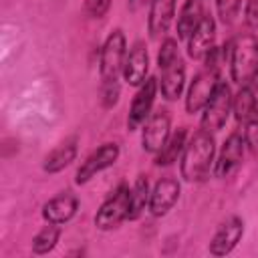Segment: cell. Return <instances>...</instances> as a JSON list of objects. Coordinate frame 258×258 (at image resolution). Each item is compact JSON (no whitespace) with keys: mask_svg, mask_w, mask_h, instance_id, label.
Listing matches in <instances>:
<instances>
[{"mask_svg":"<svg viewBox=\"0 0 258 258\" xmlns=\"http://www.w3.org/2000/svg\"><path fill=\"white\" fill-rule=\"evenodd\" d=\"M216 161V139L214 133L198 129L185 143L179 157V173L189 183H202L210 177Z\"/></svg>","mask_w":258,"mask_h":258,"instance_id":"6da1fadb","label":"cell"},{"mask_svg":"<svg viewBox=\"0 0 258 258\" xmlns=\"http://www.w3.org/2000/svg\"><path fill=\"white\" fill-rule=\"evenodd\" d=\"M230 79L238 87H252L258 93V38L254 32H240L230 38Z\"/></svg>","mask_w":258,"mask_h":258,"instance_id":"7a4b0ae2","label":"cell"},{"mask_svg":"<svg viewBox=\"0 0 258 258\" xmlns=\"http://www.w3.org/2000/svg\"><path fill=\"white\" fill-rule=\"evenodd\" d=\"M159 93L165 101H177L185 89V60L179 54L177 38L165 36L157 52Z\"/></svg>","mask_w":258,"mask_h":258,"instance_id":"3957f363","label":"cell"},{"mask_svg":"<svg viewBox=\"0 0 258 258\" xmlns=\"http://www.w3.org/2000/svg\"><path fill=\"white\" fill-rule=\"evenodd\" d=\"M125 58H127V38L121 28H115L107 34L99 52L101 81H119V77H123Z\"/></svg>","mask_w":258,"mask_h":258,"instance_id":"277c9868","label":"cell"},{"mask_svg":"<svg viewBox=\"0 0 258 258\" xmlns=\"http://www.w3.org/2000/svg\"><path fill=\"white\" fill-rule=\"evenodd\" d=\"M129 206H131V187L127 183H119L99 206L95 214V226L103 232L115 230L121 222L129 218Z\"/></svg>","mask_w":258,"mask_h":258,"instance_id":"5b68a950","label":"cell"},{"mask_svg":"<svg viewBox=\"0 0 258 258\" xmlns=\"http://www.w3.org/2000/svg\"><path fill=\"white\" fill-rule=\"evenodd\" d=\"M232 99H234V95H232L230 85L224 79H220L216 89H214V93H212V97L208 99L206 107L202 109L200 129L210 131V133L220 131L226 125V121H228V117L232 113Z\"/></svg>","mask_w":258,"mask_h":258,"instance_id":"8992f818","label":"cell"},{"mask_svg":"<svg viewBox=\"0 0 258 258\" xmlns=\"http://www.w3.org/2000/svg\"><path fill=\"white\" fill-rule=\"evenodd\" d=\"M119 155H121L119 143L107 141V143L99 145V147H97L91 155H87V159L79 165V169H77V173H75V181H77L79 185L89 183L95 175H99L101 171L113 167V165L117 163Z\"/></svg>","mask_w":258,"mask_h":258,"instance_id":"52a82bcc","label":"cell"},{"mask_svg":"<svg viewBox=\"0 0 258 258\" xmlns=\"http://www.w3.org/2000/svg\"><path fill=\"white\" fill-rule=\"evenodd\" d=\"M159 91V81L157 77H147L143 85L137 87V93L131 101L129 113H127V129L129 131H137L143 127V123L149 119L153 105H155V97Z\"/></svg>","mask_w":258,"mask_h":258,"instance_id":"ba28073f","label":"cell"},{"mask_svg":"<svg viewBox=\"0 0 258 258\" xmlns=\"http://www.w3.org/2000/svg\"><path fill=\"white\" fill-rule=\"evenodd\" d=\"M171 135V115L167 109H157L141 127V147L143 151L155 155L161 151Z\"/></svg>","mask_w":258,"mask_h":258,"instance_id":"9c48e42d","label":"cell"},{"mask_svg":"<svg viewBox=\"0 0 258 258\" xmlns=\"http://www.w3.org/2000/svg\"><path fill=\"white\" fill-rule=\"evenodd\" d=\"M244 151H246V141H244V135L240 131H234L230 133L218 155H216V161H214V175L218 179H226L230 177L240 165H242V159H244Z\"/></svg>","mask_w":258,"mask_h":258,"instance_id":"30bf717a","label":"cell"},{"mask_svg":"<svg viewBox=\"0 0 258 258\" xmlns=\"http://www.w3.org/2000/svg\"><path fill=\"white\" fill-rule=\"evenodd\" d=\"M220 79H222L220 73H216V71H212L208 67H204L200 73L194 75V79H191V83H189V87L185 91V111L189 115L202 113V109L206 107V103L212 97V93H214V89H216Z\"/></svg>","mask_w":258,"mask_h":258,"instance_id":"8fae6325","label":"cell"},{"mask_svg":"<svg viewBox=\"0 0 258 258\" xmlns=\"http://www.w3.org/2000/svg\"><path fill=\"white\" fill-rule=\"evenodd\" d=\"M242 236H244V220L240 216H230L218 226L216 234L208 244V252L216 258H222L240 244Z\"/></svg>","mask_w":258,"mask_h":258,"instance_id":"7c38bea8","label":"cell"},{"mask_svg":"<svg viewBox=\"0 0 258 258\" xmlns=\"http://www.w3.org/2000/svg\"><path fill=\"white\" fill-rule=\"evenodd\" d=\"M181 194V185L175 177H161L155 181V185L151 187V196H149V212L155 218H161L165 214H169V210H173V206L177 204Z\"/></svg>","mask_w":258,"mask_h":258,"instance_id":"4fadbf2b","label":"cell"},{"mask_svg":"<svg viewBox=\"0 0 258 258\" xmlns=\"http://www.w3.org/2000/svg\"><path fill=\"white\" fill-rule=\"evenodd\" d=\"M216 46V18L212 14H204L200 24L187 38V54L194 60H204L206 54Z\"/></svg>","mask_w":258,"mask_h":258,"instance_id":"5bb4252c","label":"cell"},{"mask_svg":"<svg viewBox=\"0 0 258 258\" xmlns=\"http://www.w3.org/2000/svg\"><path fill=\"white\" fill-rule=\"evenodd\" d=\"M79 212V198L73 194V191H60L56 194L54 198H50L44 206H42V218L44 222H50V224H67L71 222Z\"/></svg>","mask_w":258,"mask_h":258,"instance_id":"9a60e30c","label":"cell"},{"mask_svg":"<svg viewBox=\"0 0 258 258\" xmlns=\"http://www.w3.org/2000/svg\"><path fill=\"white\" fill-rule=\"evenodd\" d=\"M147 77H149V52L145 42L137 40L127 52V58L123 64V79L131 87H139L145 83Z\"/></svg>","mask_w":258,"mask_h":258,"instance_id":"2e32d148","label":"cell"},{"mask_svg":"<svg viewBox=\"0 0 258 258\" xmlns=\"http://www.w3.org/2000/svg\"><path fill=\"white\" fill-rule=\"evenodd\" d=\"M177 0H151L147 14V30L151 38H161L169 30L175 16Z\"/></svg>","mask_w":258,"mask_h":258,"instance_id":"e0dca14e","label":"cell"},{"mask_svg":"<svg viewBox=\"0 0 258 258\" xmlns=\"http://www.w3.org/2000/svg\"><path fill=\"white\" fill-rule=\"evenodd\" d=\"M77 153H79V141H77V137H71V139L62 141L58 147H54L44 157L42 169L46 173H58V171H62L64 167H69L75 161Z\"/></svg>","mask_w":258,"mask_h":258,"instance_id":"ac0fdd59","label":"cell"},{"mask_svg":"<svg viewBox=\"0 0 258 258\" xmlns=\"http://www.w3.org/2000/svg\"><path fill=\"white\" fill-rule=\"evenodd\" d=\"M204 0H185L183 6L179 8L177 14V22H175V32L177 38L187 40L189 34L194 32V28L200 24V20L204 18Z\"/></svg>","mask_w":258,"mask_h":258,"instance_id":"d6986e66","label":"cell"},{"mask_svg":"<svg viewBox=\"0 0 258 258\" xmlns=\"http://www.w3.org/2000/svg\"><path fill=\"white\" fill-rule=\"evenodd\" d=\"M185 143H187V129L185 127H179V129L171 131V135L165 141V145L161 147V151L155 153V165L157 167H169L175 161H179Z\"/></svg>","mask_w":258,"mask_h":258,"instance_id":"ffe728a7","label":"cell"},{"mask_svg":"<svg viewBox=\"0 0 258 258\" xmlns=\"http://www.w3.org/2000/svg\"><path fill=\"white\" fill-rule=\"evenodd\" d=\"M149 196H151V187H149V179L145 175H137V179L131 185V206H129V222H135L141 218V214L145 210H149Z\"/></svg>","mask_w":258,"mask_h":258,"instance_id":"44dd1931","label":"cell"},{"mask_svg":"<svg viewBox=\"0 0 258 258\" xmlns=\"http://www.w3.org/2000/svg\"><path fill=\"white\" fill-rule=\"evenodd\" d=\"M256 105V91L252 87H240L232 99V113L238 125H244Z\"/></svg>","mask_w":258,"mask_h":258,"instance_id":"7402d4cb","label":"cell"},{"mask_svg":"<svg viewBox=\"0 0 258 258\" xmlns=\"http://www.w3.org/2000/svg\"><path fill=\"white\" fill-rule=\"evenodd\" d=\"M58 240H60V226L46 222V226H42L36 232V236L32 238V252L38 254V256L48 254V252H52L56 248Z\"/></svg>","mask_w":258,"mask_h":258,"instance_id":"603a6c76","label":"cell"},{"mask_svg":"<svg viewBox=\"0 0 258 258\" xmlns=\"http://www.w3.org/2000/svg\"><path fill=\"white\" fill-rule=\"evenodd\" d=\"M242 135L246 141V147L252 153H258V97H256V105L252 109V115L248 117V121L242 125Z\"/></svg>","mask_w":258,"mask_h":258,"instance_id":"cb8c5ba5","label":"cell"},{"mask_svg":"<svg viewBox=\"0 0 258 258\" xmlns=\"http://www.w3.org/2000/svg\"><path fill=\"white\" fill-rule=\"evenodd\" d=\"M242 8V0H216V12L222 24H232Z\"/></svg>","mask_w":258,"mask_h":258,"instance_id":"d4e9b609","label":"cell"},{"mask_svg":"<svg viewBox=\"0 0 258 258\" xmlns=\"http://www.w3.org/2000/svg\"><path fill=\"white\" fill-rule=\"evenodd\" d=\"M121 95V85L119 81H101V105L105 109H111L117 105Z\"/></svg>","mask_w":258,"mask_h":258,"instance_id":"484cf974","label":"cell"},{"mask_svg":"<svg viewBox=\"0 0 258 258\" xmlns=\"http://www.w3.org/2000/svg\"><path fill=\"white\" fill-rule=\"evenodd\" d=\"M111 8V0H85V12L89 18H103Z\"/></svg>","mask_w":258,"mask_h":258,"instance_id":"4316f807","label":"cell"},{"mask_svg":"<svg viewBox=\"0 0 258 258\" xmlns=\"http://www.w3.org/2000/svg\"><path fill=\"white\" fill-rule=\"evenodd\" d=\"M244 24L248 26V30H258V0H246Z\"/></svg>","mask_w":258,"mask_h":258,"instance_id":"83f0119b","label":"cell"},{"mask_svg":"<svg viewBox=\"0 0 258 258\" xmlns=\"http://www.w3.org/2000/svg\"><path fill=\"white\" fill-rule=\"evenodd\" d=\"M147 2H151V0H127V6H129V10H139V8H143Z\"/></svg>","mask_w":258,"mask_h":258,"instance_id":"f1b7e54d","label":"cell"}]
</instances>
